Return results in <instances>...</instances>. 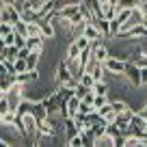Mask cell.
<instances>
[{
  "instance_id": "obj_1",
  "label": "cell",
  "mask_w": 147,
  "mask_h": 147,
  "mask_svg": "<svg viewBox=\"0 0 147 147\" xmlns=\"http://www.w3.org/2000/svg\"><path fill=\"white\" fill-rule=\"evenodd\" d=\"M20 138H24V134L15 128V123H0V147L13 145Z\"/></svg>"
},
{
  "instance_id": "obj_2",
  "label": "cell",
  "mask_w": 147,
  "mask_h": 147,
  "mask_svg": "<svg viewBox=\"0 0 147 147\" xmlns=\"http://www.w3.org/2000/svg\"><path fill=\"white\" fill-rule=\"evenodd\" d=\"M104 67H106V71L113 74V76H123L125 67H128V61H123V59H119V56H113V54H110L108 59L104 61Z\"/></svg>"
},
{
  "instance_id": "obj_3",
  "label": "cell",
  "mask_w": 147,
  "mask_h": 147,
  "mask_svg": "<svg viewBox=\"0 0 147 147\" xmlns=\"http://www.w3.org/2000/svg\"><path fill=\"white\" fill-rule=\"evenodd\" d=\"M123 76H125V80L130 82V87H134V89L141 87V67H138L136 63L128 61V67H125Z\"/></svg>"
},
{
  "instance_id": "obj_4",
  "label": "cell",
  "mask_w": 147,
  "mask_h": 147,
  "mask_svg": "<svg viewBox=\"0 0 147 147\" xmlns=\"http://www.w3.org/2000/svg\"><path fill=\"white\" fill-rule=\"evenodd\" d=\"M22 20V11L15 5H7L5 9L0 11V22H9V24H18Z\"/></svg>"
},
{
  "instance_id": "obj_5",
  "label": "cell",
  "mask_w": 147,
  "mask_h": 147,
  "mask_svg": "<svg viewBox=\"0 0 147 147\" xmlns=\"http://www.w3.org/2000/svg\"><path fill=\"white\" fill-rule=\"evenodd\" d=\"M69 78H74V74H71V69H69V65L65 63V59H61L59 63H56V80L54 82L63 84V82H67Z\"/></svg>"
},
{
  "instance_id": "obj_6",
  "label": "cell",
  "mask_w": 147,
  "mask_h": 147,
  "mask_svg": "<svg viewBox=\"0 0 147 147\" xmlns=\"http://www.w3.org/2000/svg\"><path fill=\"white\" fill-rule=\"evenodd\" d=\"M37 24H39V28H41V32L48 37V41H50V39H56V28H54V24H52L50 18H39Z\"/></svg>"
},
{
  "instance_id": "obj_7",
  "label": "cell",
  "mask_w": 147,
  "mask_h": 147,
  "mask_svg": "<svg viewBox=\"0 0 147 147\" xmlns=\"http://www.w3.org/2000/svg\"><path fill=\"white\" fill-rule=\"evenodd\" d=\"M82 35L87 37V39H91V41H100V39H104V35L100 32V28H97L95 24H91V22H87L82 26Z\"/></svg>"
},
{
  "instance_id": "obj_8",
  "label": "cell",
  "mask_w": 147,
  "mask_h": 147,
  "mask_svg": "<svg viewBox=\"0 0 147 147\" xmlns=\"http://www.w3.org/2000/svg\"><path fill=\"white\" fill-rule=\"evenodd\" d=\"M46 39L48 37H43V35H30V37H26V46L30 48V50L41 52L43 48H46Z\"/></svg>"
},
{
  "instance_id": "obj_9",
  "label": "cell",
  "mask_w": 147,
  "mask_h": 147,
  "mask_svg": "<svg viewBox=\"0 0 147 147\" xmlns=\"http://www.w3.org/2000/svg\"><path fill=\"white\" fill-rule=\"evenodd\" d=\"M117 13H119V7L117 5H113V2H104V5H102V15H104L106 20H115Z\"/></svg>"
},
{
  "instance_id": "obj_10",
  "label": "cell",
  "mask_w": 147,
  "mask_h": 147,
  "mask_svg": "<svg viewBox=\"0 0 147 147\" xmlns=\"http://www.w3.org/2000/svg\"><path fill=\"white\" fill-rule=\"evenodd\" d=\"M97 113H100V117H104L108 123H110V121H115V117H117V113H115V108H113L110 102H108V104H104L102 108H97Z\"/></svg>"
},
{
  "instance_id": "obj_11",
  "label": "cell",
  "mask_w": 147,
  "mask_h": 147,
  "mask_svg": "<svg viewBox=\"0 0 147 147\" xmlns=\"http://www.w3.org/2000/svg\"><path fill=\"white\" fill-rule=\"evenodd\" d=\"M95 24L97 28H100V32L104 35V39H110V20H106V18H95Z\"/></svg>"
},
{
  "instance_id": "obj_12",
  "label": "cell",
  "mask_w": 147,
  "mask_h": 147,
  "mask_svg": "<svg viewBox=\"0 0 147 147\" xmlns=\"http://www.w3.org/2000/svg\"><path fill=\"white\" fill-rule=\"evenodd\" d=\"M39 61H41V52H39V50H30V54L26 56L28 69H37V67H39Z\"/></svg>"
},
{
  "instance_id": "obj_13",
  "label": "cell",
  "mask_w": 147,
  "mask_h": 147,
  "mask_svg": "<svg viewBox=\"0 0 147 147\" xmlns=\"http://www.w3.org/2000/svg\"><path fill=\"white\" fill-rule=\"evenodd\" d=\"M110 104H113L115 113H125V110H130V108H132V106H130L125 100H110Z\"/></svg>"
},
{
  "instance_id": "obj_14",
  "label": "cell",
  "mask_w": 147,
  "mask_h": 147,
  "mask_svg": "<svg viewBox=\"0 0 147 147\" xmlns=\"http://www.w3.org/2000/svg\"><path fill=\"white\" fill-rule=\"evenodd\" d=\"M91 89L95 93H100V95H108V80H97Z\"/></svg>"
},
{
  "instance_id": "obj_15",
  "label": "cell",
  "mask_w": 147,
  "mask_h": 147,
  "mask_svg": "<svg viewBox=\"0 0 147 147\" xmlns=\"http://www.w3.org/2000/svg\"><path fill=\"white\" fill-rule=\"evenodd\" d=\"M95 145H97V147H115V138L108 136V134H104V136H100V138L95 141Z\"/></svg>"
},
{
  "instance_id": "obj_16",
  "label": "cell",
  "mask_w": 147,
  "mask_h": 147,
  "mask_svg": "<svg viewBox=\"0 0 147 147\" xmlns=\"http://www.w3.org/2000/svg\"><path fill=\"white\" fill-rule=\"evenodd\" d=\"M110 102V95H100V93H95V100H93V108H102L104 104H108Z\"/></svg>"
},
{
  "instance_id": "obj_17",
  "label": "cell",
  "mask_w": 147,
  "mask_h": 147,
  "mask_svg": "<svg viewBox=\"0 0 147 147\" xmlns=\"http://www.w3.org/2000/svg\"><path fill=\"white\" fill-rule=\"evenodd\" d=\"M11 110V104H9V97L5 95V93H2V95H0V117L5 115V113H9Z\"/></svg>"
},
{
  "instance_id": "obj_18",
  "label": "cell",
  "mask_w": 147,
  "mask_h": 147,
  "mask_svg": "<svg viewBox=\"0 0 147 147\" xmlns=\"http://www.w3.org/2000/svg\"><path fill=\"white\" fill-rule=\"evenodd\" d=\"M13 69H15V74H22V71H28V65H26V59H15V63H13Z\"/></svg>"
},
{
  "instance_id": "obj_19",
  "label": "cell",
  "mask_w": 147,
  "mask_h": 147,
  "mask_svg": "<svg viewBox=\"0 0 147 147\" xmlns=\"http://www.w3.org/2000/svg\"><path fill=\"white\" fill-rule=\"evenodd\" d=\"M106 134H108V136H113V138H117L121 134V130H119V125L117 123H113V121H110L108 125H106Z\"/></svg>"
},
{
  "instance_id": "obj_20",
  "label": "cell",
  "mask_w": 147,
  "mask_h": 147,
  "mask_svg": "<svg viewBox=\"0 0 147 147\" xmlns=\"http://www.w3.org/2000/svg\"><path fill=\"white\" fill-rule=\"evenodd\" d=\"M65 145H69V147H84V143H82V134H76V136H71L69 138L67 143H65Z\"/></svg>"
},
{
  "instance_id": "obj_21",
  "label": "cell",
  "mask_w": 147,
  "mask_h": 147,
  "mask_svg": "<svg viewBox=\"0 0 147 147\" xmlns=\"http://www.w3.org/2000/svg\"><path fill=\"white\" fill-rule=\"evenodd\" d=\"M87 91H91V89H89V87H84L82 82H78V84H76V89H74V95H76V97H80V100H82V97L87 95Z\"/></svg>"
},
{
  "instance_id": "obj_22",
  "label": "cell",
  "mask_w": 147,
  "mask_h": 147,
  "mask_svg": "<svg viewBox=\"0 0 147 147\" xmlns=\"http://www.w3.org/2000/svg\"><path fill=\"white\" fill-rule=\"evenodd\" d=\"M80 82H82L84 87H89V89H91L93 84H95V78H93V76H91V74H89V71H84L82 76H80Z\"/></svg>"
},
{
  "instance_id": "obj_23",
  "label": "cell",
  "mask_w": 147,
  "mask_h": 147,
  "mask_svg": "<svg viewBox=\"0 0 147 147\" xmlns=\"http://www.w3.org/2000/svg\"><path fill=\"white\" fill-rule=\"evenodd\" d=\"M138 5H141V0H119L121 9H136Z\"/></svg>"
},
{
  "instance_id": "obj_24",
  "label": "cell",
  "mask_w": 147,
  "mask_h": 147,
  "mask_svg": "<svg viewBox=\"0 0 147 147\" xmlns=\"http://www.w3.org/2000/svg\"><path fill=\"white\" fill-rule=\"evenodd\" d=\"M11 30H13V24H9V22H0V35H2V37L9 35Z\"/></svg>"
},
{
  "instance_id": "obj_25",
  "label": "cell",
  "mask_w": 147,
  "mask_h": 147,
  "mask_svg": "<svg viewBox=\"0 0 147 147\" xmlns=\"http://www.w3.org/2000/svg\"><path fill=\"white\" fill-rule=\"evenodd\" d=\"M2 39H5V43H7V46H13V43H15V28L9 32V35H5Z\"/></svg>"
},
{
  "instance_id": "obj_26",
  "label": "cell",
  "mask_w": 147,
  "mask_h": 147,
  "mask_svg": "<svg viewBox=\"0 0 147 147\" xmlns=\"http://www.w3.org/2000/svg\"><path fill=\"white\" fill-rule=\"evenodd\" d=\"M93 100H95V91L91 89V91H87V95L82 97V102H84V104H91V106H93Z\"/></svg>"
},
{
  "instance_id": "obj_27",
  "label": "cell",
  "mask_w": 147,
  "mask_h": 147,
  "mask_svg": "<svg viewBox=\"0 0 147 147\" xmlns=\"http://www.w3.org/2000/svg\"><path fill=\"white\" fill-rule=\"evenodd\" d=\"M141 87H147V67H141Z\"/></svg>"
},
{
  "instance_id": "obj_28",
  "label": "cell",
  "mask_w": 147,
  "mask_h": 147,
  "mask_svg": "<svg viewBox=\"0 0 147 147\" xmlns=\"http://www.w3.org/2000/svg\"><path fill=\"white\" fill-rule=\"evenodd\" d=\"M0 95H2V89H0Z\"/></svg>"
},
{
  "instance_id": "obj_29",
  "label": "cell",
  "mask_w": 147,
  "mask_h": 147,
  "mask_svg": "<svg viewBox=\"0 0 147 147\" xmlns=\"http://www.w3.org/2000/svg\"><path fill=\"white\" fill-rule=\"evenodd\" d=\"M0 39H2V35H0Z\"/></svg>"
}]
</instances>
